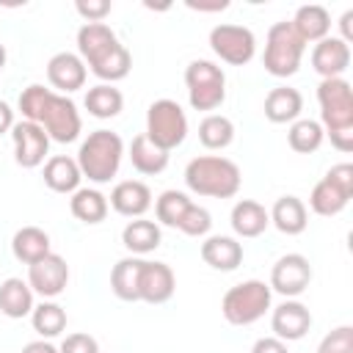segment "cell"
Returning <instances> with one entry per match:
<instances>
[{
    "label": "cell",
    "instance_id": "cell-38",
    "mask_svg": "<svg viewBox=\"0 0 353 353\" xmlns=\"http://www.w3.org/2000/svg\"><path fill=\"white\" fill-rule=\"evenodd\" d=\"M317 353H353V325H336L328 331L320 339Z\"/></svg>",
    "mask_w": 353,
    "mask_h": 353
},
{
    "label": "cell",
    "instance_id": "cell-27",
    "mask_svg": "<svg viewBox=\"0 0 353 353\" xmlns=\"http://www.w3.org/2000/svg\"><path fill=\"white\" fill-rule=\"evenodd\" d=\"M127 154H130L132 168L138 174H143V176H154V174H163L168 168V152H163L160 146H154L143 132L130 141Z\"/></svg>",
    "mask_w": 353,
    "mask_h": 353
},
{
    "label": "cell",
    "instance_id": "cell-5",
    "mask_svg": "<svg viewBox=\"0 0 353 353\" xmlns=\"http://www.w3.org/2000/svg\"><path fill=\"white\" fill-rule=\"evenodd\" d=\"M74 160L80 165L83 179H88L94 185H108L121 168L124 141L119 138V132L99 127V130L88 132V138L80 143Z\"/></svg>",
    "mask_w": 353,
    "mask_h": 353
},
{
    "label": "cell",
    "instance_id": "cell-24",
    "mask_svg": "<svg viewBox=\"0 0 353 353\" xmlns=\"http://www.w3.org/2000/svg\"><path fill=\"white\" fill-rule=\"evenodd\" d=\"M290 25L301 36L303 44H317V41H323L331 33V14H328L325 6L309 3V6H301L295 11V17L290 19Z\"/></svg>",
    "mask_w": 353,
    "mask_h": 353
},
{
    "label": "cell",
    "instance_id": "cell-3",
    "mask_svg": "<svg viewBox=\"0 0 353 353\" xmlns=\"http://www.w3.org/2000/svg\"><path fill=\"white\" fill-rule=\"evenodd\" d=\"M320 127L339 152H353V88L345 77L320 80Z\"/></svg>",
    "mask_w": 353,
    "mask_h": 353
},
{
    "label": "cell",
    "instance_id": "cell-41",
    "mask_svg": "<svg viewBox=\"0 0 353 353\" xmlns=\"http://www.w3.org/2000/svg\"><path fill=\"white\" fill-rule=\"evenodd\" d=\"M251 353H290V350H287V342H281L276 336H259L251 345Z\"/></svg>",
    "mask_w": 353,
    "mask_h": 353
},
{
    "label": "cell",
    "instance_id": "cell-32",
    "mask_svg": "<svg viewBox=\"0 0 353 353\" xmlns=\"http://www.w3.org/2000/svg\"><path fill=\"white\" fill-rule=\"evenodd\" d=\"M199 141L210 152H221L234 141V121L223 113H207L199 121Z\"/></svg>",
    "mask_w": 353,
    "mask_h": 353
},
{
    "label": "cell",
    "instance_id": "cell-28",
    "mask_svg": "<svg viewBox=\"0 0 353 353\" xmlns=\"http://www.w3.org/2000/svg\"><path fill=\"white\" fill-rule=\"evenodd\" d=\"M11 251H14V256L22 265H33L41 256L52 254V243H50V234L44 229H39V226H22L11 237Z\"/></svg>",
    "mask_w": 353,
    "mask_h": 353
},
{
    "label": "cell",
    "instance_id": "cell-37",
    "mask_svg": "<svg viewBox=\"0 0 353 353\" xmlns=\"http://www.w3.org/2000/svg\"><path fill=\"white\" fill-rule=\"evenodd\" d=\"M176 229H179L182 234H188V237H207L210 229H212V215H210L207 207L190 201V207H188L185 215L179 218V226H176Z\"/></svg>",
    "mask_w": 353,
    "mask_h": 353
},
{
    "label": "cell",
    "instance_id": "cell-17",
    "mask_svg": "<svg viewBox=\"0 0 353 353\" xmlns=\"http://www.w3.org/2000/svg\"><path fill=\"white\" fill-rule=\"evenodd\" d=\"M85 77H88V69L83 63V58L77 52H55L50 61H47V80L52 85V91L69 97L74 91H80L85 85Z\"/></svg>",
    "mask_w": 353,
    "mask_h": 353
},
{
    "label": "cell",
    "instance_id": "cell-7",
    "mask_svg": "<svg viewBox=\"0 0 353 353\" xmlns=\"http://www.w3.org/2000/svg\"><path fill=\"white\" fill-rule=\"evenodd\" d=\"M303 50H306V44L301 41V36L292 30V25L287 19L273 22L265 36V52H262L265 72L273 77H292L301 69Z\"/></svg>",
    "mask_w": 353,
    "mask_h": 353
},
{
    "label": "cell",
    "instance_id": "cell-30",
    "mask_svg": "<svg viewBox=\"0 0 353 353\" xmlns=\"http://www.w3.org/2000/svg\"><path fill=\"white\" fill-rule=\"evenodd\" d=\"M69 210H72V215L80 223L94 226V223H102L108 218L110 204H108V196L102 190H97V188H77L72 193V199H69Z\"/></svg>",
    "mask_w": 353,
    "mask_h": 353
},
{
    "label": "cell",
    "instance_id": "cell-23",
    "mask_svg": "<svg viewBox=\"0 0 353 353\" xmlns=\"http://www.w3.org/2000/svg\"><path fill=\"white\" fill-rule=\"evenodd\" d=\"M268 215H270V223L287 237H295L309 226V210L298 196H279L276 204L268 210Z\"/></svg>",
    "mask_w": 353,
    "mask_h": 353
},
{
    "label": "cell",
    "instance_id": "cell-25",
    "mask_svg": "<svg viewBox=\"0 0 353 353\" xmlns=\"http://www.w3.org/2000/svg\"><path fill=\"white\" fill-rule=\"evenodd\" d=\"M229 223H232V229H234L237 237L251 240V237H259V234L270 226V215H268L265 204H259V201H254V199H240V201H234V207H232Z\"/></svg>",
    "mask_w": 353,
    "mask_h": 353
},
{
    "label": "cell",
    "instance_id": "cell-40",
    "mask_svg": "<svg viewBox=\"0 0 353 353\" xmlns=\"http://www.w3.org/2000/svg\"><path fill=\"white\" fill-rule=\"evenodd\" d=\"M74 11L85 22H105V17L110 14V0H77Z\"/></svg>",
    "mask_w": 353,
    "mask_h": 353
},
{
    "label": "cell",
    "instance_id": "cell-21",
    "mask_svg": "<svg viewBox=\"0 0 353 353\" xmlns=\"http://www.w3.org/2000/svg\"><path fill=\"white\" fill-rule=\"evenodd\" d=\"M301 110H303V97L292 85L270 88L262 105V113L270 124H292L295 119H301Z\"/></svg>",
    "mask_w": 353,
    "mask_h": 353
},
{
    "label": "cell",
    "instance_id": "cell-12",
    "mask_svg": "<svg viewBox=\"0 0 353 353\" xmlns=\"http://www.w3.org/2000/svg\"><path fill=\"white\" fill-rule=\"evenodd\" d=\"M270 292H279L284 298H298L312 284V265L303 254H284L270 268Z\"/></svg>",
    "mask_w": 353,
    "mask_h": 353
},
{
    "label": "cell",
    "instance_id": "cell-13",
    "mask_svg": "<svg viewBox=\"0 0 353 353\" xmlns=\"http://www.w3.org/2000/svg\"><path fill=\"white\" fill-rule=\"evenodd\" d=\"M11 143H14V160L22 168H39L50 154V135L33 124V121H17L11 127Z\"/></svg>",
    "mask_w": 353,
    "mask_h": 353
},
{
    "label": "cell",
    "instance_id": "cell-20",
    "mask_svg": "<svg viewBox=\"0 0 353 353\" xmlns=\"http://www.w3.org/2000/svg\"><path fill=\"white\" fill-rule=\"evenodd\" d=\"M199 254H201L204 265H210L212 270H221V273H232L243 265V243L229 234H210L201 243Z\"/></svg>",
    "mask_w": 353,
    "mask_h": 353
},
{
    "label": "cell",
    "instance_id": "cell-4",
    "mask_svg": "<svg viewBox=\"0 0 353 353\" xmlns=\"http://www.w3.org/2000/svg\"><path fill=\"white\" fill-rule=\"evenodd\" d=\"M185 185L196 196L232 199L240 193L243 174L240 165L221 154H199L185 165Z\"/></svg>",
    "mask_w": 353,
    "mask_h": 353
},
{
    "label": "cell",
    "instance_id": "cell-36",
    "mask_svg": "<svg viewBox=\"0 0 353 353\" xmlns=\"http://www.w3.org/2000/svg\"><path fill=\"white\" fill-rule=\"evenodd\" d=\"M188 207H190L188 193H182V190H163V193L154 199L157 226H171V229H176V226H179V218L185 215Z\"/></svg>",
    "mask_w": 353,
    "mask_h": 353
},
{
    "label": "cell",
    "instance_id": "cell-1",
    "mask_svg": "<svg viewBox=\"0 0 353 353\" xmlns=\"http://www.w3.org/2000/svg\"><path fill=\"white\" fill-rule=\"evenodd\" d=\"M17 108L25 121L39 124L55 143H72L83 132V119H80L77 105L69 97L41 83H30L28 88H22Z\"/></svg>",
    "mask_w": 353,
    "mask_h": 353
},
{
    "label": "cell",
    "instance_id": "cell-34",
    "mask_svg": "<svg viewBox=\"0 0 353 353\" xmlns=\"http://www.w3.org/2000/svg\"><path fill=\"white\" fill-rule=\"evenodd\" d=\"M30 323H33V331L39 334V339H55L66 331V309L55 301H41L33 306Z\"/></svg>",
    "mask_w": 353,
    "mask_h": 353
},
{
    "label": "cell",
    "instance_id": "cell-44",
    "mask_svg": "<svg viewBox=\"0 0 353 353\" xmlns=\"http://www.w3.org/2000/svg\"><path fill=\"white\" fill-rule=\"evenodd\" d=\"M22 353H58V347L50 339H33L22 347Z\"/></svg>",
    "mask_w": 353,
    "mask_h": 353
},
{
    "label": "cell",
    "instance_id": "cell-22",
    "mask_svg": "<svg viewBox=\"0 0 353 353\" xmlns=\"http://www.w3.org/2000/svg\"><path fill=\"white\" fill-rule=\"evenodd\" d=\"M41 176H44V185L52 193H63V196H72L80 188V182H83L80 165L69 154H52V157H47Z\"/></svg>",
    "mask_w": 353,
    "mask_h": 353
},
{
    "label": "cell",
    "instance_id": "cell-43",
    "mask_svg": "<svg viewBox=\"0 0 353 353\" xmlns=\"http://www.w3.org/2000/svg\"><path fill=\"white\" fill-rule=\"evenodd\" d=\"M350 22H353V8H347V11L339 17V30H342V36H339V39H342L345 44H350V41H353V25H350Z\"/></svg>",
    "mask_w": 353,
    "mask_h": 353
},
{
    "label": "cell",
    "instance_id": "cell-45",
    "mask_svg": "<svg viewBox=\"0 0 353 353\" xmlns=\"http://www.w3.org/2000/svg\"><path fill=\"white\" fill-rule=\"evenodd\" d=\"M185 6L193 8V11H223V8H229L226 0H215V3H193V0H188Z\"/></svg>",
    "mask_w": 353,
    "mask_h": 353
},
{
    "label": "cell",
    "instance_id": "cell-29",
    "mask_svg": "<svg viewBox=\"0 0 353 353\" xmlns=\"http://www.w3.org/2000/svg\"><path fill=\"white\" fill-rule=\"evenodd\" d=\"M33 290L28 281L11 276L0 284V312L11 320H22V317H30L33 312Z\"/></svg>",
    "mask_w": 353,
    "mask_h": 353
},
{
    "label": "cell",
    "instance_id": "cell-11",
    "mask_svg": "<svg viewBox=\"0 0 353 353\" xmlns=\"http://www.w3.org/2000/svg\"><path fill=\"white\" fill-rule=\"evenodd\" d=\"M210 47L212 52L229 63V66H245L256 55V36L245 25H229L221 22L210 30Z\"/></svg>",
    "mask_w": 353,
    "mask_h": 353
},
{
    "label": "cell",
    "instance_id": "cell-39",
    "mask_svg": "<svg viewBox=\"0 0 353 353\" xmlns=\"http://www.w3.org/2000/svg\"><path fill=\"white\" fill-rule=\"evenodd\" d=\"M58 353H99V342L91 336V334H83V331H74V334H66Z\"/></svg>",
    "mask_w": 353,
    "mask_h": 353
},
{
    "label": "cell",
    "instance_id": "cell-9",
    "mask_svg": "<svg viewBox=\"0 0 353 353\" xmlns=\"http://www.w3.org/2000/svg\"><path fill=\"white\" fill-rule=\"evenodd\" d=\"M154 146L163 152H174L188 138V116L179 102L174 99H154L146 108V132Z\"/></svg>",
    "mask_w": 353,
    "mask_h": 353
},
{
    "label": "cell",
    "instance_id": "cell-35",
    "mask_svg": "<svg viewBox=\"0 0 353 353\" xmlns=\"http://www.w3.org/2000/svg\"><path fill=\"white\" fill-rule=\"evenodd\" d=\"M323 141H325V132H323L320 121H314V119H295L287 130V143L298 154L317 152L323 146Z\"/></svg>",
    "mask_w": 353,
    "mask_h": 353
},
{
    "label": "cell",
    "instance_id": "cell-33",
    "mask_svg": "<svg viewBox=\"0 0 353 353\" xmlns=\"http://www.w3.org/2000/svg\"><path fill=\"white\" fill-rule=\"evenodd\" d=\"M141 256H124L110 270V290L119 301L135 303L138 301V273H141Z\"/></svg>",
    "mask_w": 353,
    "mask_h": 353
},
{
    "label": "cell",
    "instance_id": "cell-46",
    "mask_svg": "<svg viewBox=\"0 0 353 353\" xmlns=\"http://www.w3.org/2000/svg\"><path fill=\"white\" fill-rule=\"evenodd\" d=\"M6 58H8V55H6V47H3V44H0V72H3V69H6Z\"/></svg>",
    "mask_w": 353,
    "mask_h": 353
},
{
    "label": "cell",
    "instance_id": "cell-10",
    "mask_svg": "<svg viewBox=\"0 0 353 353\" xmlns=\"http://www.w3.org/2000/svg\"><path fill=\"white\" fill-rule=\"evenodd\" d=\"M353 199V165L336 163L325 171V176L309 193V210L320 218L339 215Z\"/></svg>",
    "mask_w": 353,
    "mask_h": 353
},
{
    "label": "cell",
    "instance_id": "cell-31",
    "mask_svg": "<svg viewBox=\"0 0 353 353\" xmlns=\"http://www.w3.org/2000/svg\"><path fill=\"white\" fill-rule=\"evenodd\" d=\"M83 105L94 119H116L124 110V94L110 83H97L85 91Z\"/></svg>",
    "mask_w": 353,
    "mask_h": 353
},
{
    "label": "cell",
    "instance_id": "cell-19",
    "mask_svg": "<svg viewBox=\"0 0 353 353\" xmlns=\"http://www.w3.org/2000/svg\"><path fill=\"white\" fill-rule=\"evenodd\" d=\"M108 204L124 218H143L146 210L152 207V190L141 179H124V182H116Z\"/></svg>",
    "mask_w": 353,
    "mask_h": 353
},
{
    "label": "cell",
    "instance_id": "cell-26",
    "mask_svg": "<svg viewBox=\"0 0 353 353\" xmlns=\"http://www.w3.org/2000/svg\"><path fill=\"white\" fill-rule=\"evenodd\" d=\"M160 240H163L160 226L154 221H146V218H132L121 229V243H124V248L132 256H146V254L157 251L160 248Z\"/></svg>",
    "mask_w": 353,
    "mask_h": 353
},
{
    "label": "cell",
    "instance_id": "cell-14",
    "mask_svg": "<svg viewBox=\"0 0 353 353\" xmlns=\"http://www.w3.org/2000/svg\"><path fill=\"white\" fill-rule=\"evenodd\" d=\"M28 284L33 295H41L44 301L58 298L69 284V265L61 254H47L39 262L28 265Z\"/></svg>",
    "mask_w": 353,
    "mask_h": 353
},
{
    "label": "cell",
    "instance_id": "cell-42",
    "mask_svg": "<svg viewBox=\"0 0 353 353\" xmlns=\"http://www.w3.org/2000/svg\"><path fill=\"white\" fill-rule=\"evenodd\" d=\"M14 124H17V121H14V110H11V105L0 99V135L11 132V127H14Z\"/></svg>",
    "mask_w": 353,
    "mask_h": 353
},
{
    "label": "cell",
    "instance_id": "cell-16",
    "mask_svg": "<svg viewBox=\"0 0 353 353\" xmlns=\"http://www.w3.org/2000/svg\"><path fill=\"white\" fill-rule=\"evenodd\" d=\"M176 290V276L171 270V265L165 262H152L143 259L141 262V273H138V301L143 303H165L174 298Z\"/></svg>",
    "mask_w": 353,
    "mask_h": 353
},
{
    "label": "cell",
    "instance_id": "cell-18",
    "mask_svg": "<svg viewBox=\"0 0 353 353\" xmlns=\"http://www.w3.org/2000/svg\"><path fill=\"white\" fill-rule=\"evenodd\" d=\"M350 66V44H345L339 36H325L312 47V69L323 77H342Z\"/></svg>",
    "mask_w": 353,
    "mask_h": 353
},
{
    "label": "cell",
    "instance_id": "cell-15",
    "mask_svg": "<svg viewBox=\"0 0 353 353\" xmlns=\"http://www.w3.org/2000/svg\"><path fill=\"white\" fill-rule=\"evenodd\" d=\"M309 328H312V312L298 298H284L270 312V331L281 342H298L309 334Z\"/></svg>",
    "mask_w": 353,
    "mask_h": 353
},
{
    "label": "cell",
    "instance_id": "cell-8",
    "mask_svg": "<svg viewBox=\"0 0 353 353\" xmlns=\"http://www.w3.org/2000/svg\"><path fill=\"white\" fill-rule=\"evenodd\" d=\"M185 85H188V102L193 110H218L226 99V74L215 61L196 58L185 69Z\"/></svg>",
    "mask_w": 353,
    "mask_h": 353
},
{
    "label": "cell",
    "instance_id": "cell-2",
    "mask_svg": "<svg viewBox=\"0 0 353 353\" xmlns=\"http://www.w3.org/2000/svg\"><path fill=\"white\" fill-rule=\"evenodd\" d=\"M77 55L102 83H119L132 69L130 50L105 22H83L77 30Z\"/></svg>",
    "mask_w": 353,
    "mask_h": 353
},
{
    "label": "cell",
    "instance_id": "cell-6",
    "mask_svg": "<svg viewBox=\"0 0 353 353\" xmlns=\"http://www.w3.org/2000/svg\"><path fill=\"white\" fill-rule=\"evenodd\" d=\"M273 303V292L270 284L259 281V279H248L240 281L234 287H229L221 298V314L229 325H254L256 320L265 317V312H270Z\"/></svg>",
    "mask_w": 353,
    "mask_h": 353
}]
</instances>
